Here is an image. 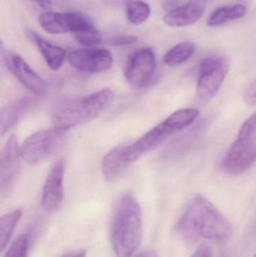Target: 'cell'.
I'll return each instance as SVG.
<instances>
[{
  "label": "cell",
  "mask_w": 256,
  "mask_h": 257,
  "mask_svg": "<svg viewBox=\"0 0 256 257\" xmlns=\"http://www.w3.org/2000/svg\"><path fill=\"white\" fill-rule=\"evenodd\" d=\"M136 257H159L155 250H147L140 253Z\"/></svg>",
  "instance_id": "obj_29"
},
{
  "label": "cell",
  "mask_w": 256,
  "mask_h": 257,
  "mask_svg": "<svg viewBox=\"0 0 256 257\" xmlns=\"http://www.w3.org/2000/svg\"><path fill=\"white\" fill-rule=\"evenodd\" d=\"M3 58L5 65L9 72L27 90L37 96L45 93L46 82L30 67L21 56L15 53L8 52L4 54Z\"/></svg>",
  "instance_id": "obj_10"
},
{
  "label": "cell",
  "mask_w": 256,
  "mask_h": 257,
  "mask_svg": "<svg viewBox=\"0 0 256 257\" xmlns=\"http://www.w3.org/2000/svg\"><path fill=\"white\" fill-rule=\"evenodd\" d=\"M177 229L182 239L189 244L201 239L225 242L233 234L229 220L201 195L189 202L177 222Z\"/></svg>",
  "instance_id": "obj_1"
},
{
  "label": "cell",
  "mask_w": 256,
  "mask_h": 257,
  "mask_svg": "<svg viewBox=\"0 0 256 257\" xmlns=\"http://www.w3.org/2000/svg\"><path fill=\"white\" fill-rule=\"evenodd\" d=\"M125 147L126 145L115 147L103 157L102 172L107 181H116L130 165L126 159Z\"/></svg>",
  "instance_id": "obj_14"
},
{
  "label": "cell",
  "mask_w": 256,
  "mask_h": 257,
  "mask_svg": "<svg viewBox=\"0 0 256 257\" xmlns=\"http://www.w3.org/2000/svg\"><path fill=\"white\" fill-rule=\"evenodd\" d=\"M28 36L37 46L44 60L51 69L59 70L63 66L66 57V51L63 48L53 45L35 32H29Z\"/></svg>",
  "instance_id": "obj_16"
},
{
  "label": "cell",
  "mask_w": 256,
  "mask_h": 257,
  "mask_svg": "<svg viewBox=\"0 0 256 257\" xmlns=\"http://www.w3.org/2000/svg\"><path fill=\"white\" fill-rule=\"evenodd\" d=\"M68 60L72 67L85 73L105 72L113 64V56L104 48H87L69 53Z\"/></svg>",
  "instance_id": "obj_9"
},
{
  "label": "cell",
  "mask_w": 256,
  "mask_h": 257,
  "mask_svg": "<svg viewBox=\"0 0 256 257\" xmlns=\"http://www.w3.org/2000/svg\"><path fill=\"white\" fill-rule=\"evenodd\" d=\"M65 163L63 160L56 162L48 172L42 190V207L45 211L53 212L58 209L64 197L63 180Z\"/></svg>",
  "instance_id": "obj_12"
},
{
  "label": "cell",
  "mask_w": 256,
  "mask_h": 257,
  "mask_svg": "<svg viewBox=\"0 0 256 257\" xmlns=\"http://www.w3.org/2000/svg\"><path fill=\"white\" fill-rule=\"evenodd\" d=\"M243 99L249 105H256V78L246 87L243 93Z\"/></svg>",
  "instance_id": "obj_25"
},
{
  "label": "cell",
  "mask_w": 256,
  "mask_h": 257,
  "mask_svg": "<svg viewBox=\"0 0 256 257\" xmlns=\"http://www.w3.org/2000/svg\"><path fill=\"white\" fill-rule=\"evenodd\" d=\"M34 105V99L30 97H24L5 107L2 110L0 117L2 136L13 128L31 110Z\"/></svg>",
  "instance_id": "obj_15"
},
{
  "label": "cell",
  "mask_w": 256,
  "mask_h": 257,
  "mask_svg": "<svg viewBox=\"0 0 256 257\" xmlns=\"http://www.w3.org/2000/svg\"><path fill=\"white\" fill-rule=\"evenodd\" d=\"M253 157H254V160H255V162H256V145H255V149H254Z\"/></svg>",
  "instance_id": "obj_31"
},
{
  "label": "cell",
  "mask_w": 256,
  "mask_h": 257,
  "mask_svg": "<svg viewBox=\"0 0 256 257\" xmlns=\"http://www.w3.org/2000/svg\"><path fill=\"white\" fill-rule=\"evenodd\" d=\"M228 69V60L222 56H210L200 62L196 87L200 100L207 102L214 97L222 87Z\"/></svg>",
  "instance_id": "obj_5"
},
{
  "label": "cell",
  "mask_w": 256,
  "mask_h": 257,
  "mask_svg": "<svg viewBox=\"0 0 256 257\" xmlns=\"http://www.w3.org/2000/svg\"><path fill=\"white\" fill-rule=\"evenodd\" d=\"M256 135V113L246 119L237 133V140L240 142H254Z\"/></svg>",
  "instance_id": "obj_22"
},
{
  "label": "cell",
  "mask_w": 256,
  "mask_h": 257,
  "mask_svg": "<svg viewBox=\"0 0 256 257\" xmlns=\"http://www.w3.org/2000/svg\"><path fill=\"white\" fill-rule=\"evenodd\" d=\"M247 9L243 5L223 6L216 9L209 18L207 25L209 27H218L233 20L240 19L246 15Z\"/></svg>",
  "instance_id": "obj_17"
},
{
  "label": "cell",
  "mask_w": 256,
  "mask_h": 257,
  "mask_svg": "<svg viewBox=\"0 0 256 257\" xmlns=\"http://www.w3.org/2000/svg\"><path fill=\"white\" fill-rule=\"evenodd\" d=\"M36 2L45 12H49L52 8V0H36Z\"/></svg>",
  "instance_id": "obj_28"
},
{
  "label": "cell",
  "mask_w": 256,
  "mask_h": 257,
  "mask_svg": "<svg viewBox=\"0 0 256 257\" xmlns=\"http://www.w3.org/2000/svg\"><path fill=\"white\" fill-rule=\"evenodd\" d=\"M28 250V237L26 235H22L12 243L4 257H27Z\"/></svg>",
  "instance_id": "obj_23"
},
{
  "label": "cell",
  "mask_w": 256,
  "mask_h": 257,
  "mask_svg": "<svg viewBox=\"0 0 256 257\" xmlns=\"http://www.w3.org/2000/svg\"><path fill=\"white\" fill-rule=\"evenodd\" d=\"M205 3L203 0H190L186 4L171 9L163 17V22L171 27L192 25L204 15Z\"/></svg>",
  "instance_id": "obj_13"
},
{
  "label": "cell",
  "mask_w": 256,
  "mask_h": 257,
  "mask_svg": "<svg viewBox=\"0 0 256 257\" xmlns=\"http://www.w3.org/2000/svg\"><path fill=\"white\" fill-rule=\"evenodd\" d=\"M21 147L15 135L8 139L0 156V193L8 194L12 190L21 170Z\"/></svg>",
  "instance_id": "obj_8"
},
{
  "label": "cell",
  "mask_w": 256,
  "mask_h": 257,
  "mask_svg": "<svg viewBox=\"0 0 256 257\" xmlns=\"http://www.w3.org/2000/svg\"><path fill=\"white\" fill-rule=\"evenodd\" d=\"M23 215L22 208H17L0 218V250L3 252L10 242L12 234Z\"/></svg>",
  "instance_id": "obj_19"
},
{
  "label": "cell",
  "mask_w": 256,
  "mask_h": 257,
  "mask_svg": "<svg viewBox=\"0 0 256 257\" xmlns=\"http://www.w3.org/2000/svg\"><path fill=\"white\" fill-rule=\"evenodd\" d=\"M89 20L81 14L74 12H45L39 15L41 27L46 33L53 35L75 33L89 22Z\"/></svg>",
  "instance_id": "obj_11"
},
{
  "label": "cell",
  "mask_w": 256,
  "mask_h": 257,
  "mask_svg": "<svg viewBox=\"0 0 256 257\" xmlns=\"http://www.w3.org/2000/svg\"><path fill=\"white\" fill-rule=\"evenodd\" d=\"M199 114L195 108L178 110L168 116L165 120L150 128L138 140L126 145V158L129 163L139 160L144 154L159 146L170 136L192 124Z\"/></svg>",
  "instance_id": "obj_4"
},
{
  "label": "cell",
  "mask_w": 256,
  "mask_h": 257,
  "mask_svg": "<svg viewBox=\"0 0 256 257\" xmlns=\"http://www.w3.org/2000/svg\"><path fill=\"white\" fill-rule=\"evenodd\" d=\"M255 257H256V254H255Z\"/></svg>",
  "instance_id": "obj_32"
},
{
  "label": "cell",
  "mask_w": 256,
  "mask_h": 257,
  "mask_svg": "<svg viewBox=\"0 0 256 257\" xmlns=\"http://www.w3.org/2000/svg\"><path fill=\"white\" fill-rule=\"evenodd\" d=\"M73 34L77 42L86 48H95L102 41V33L90 21Z\"/></svg>",
  "instance_id": "obj_21"
},
{
  "label": "cell",
  "mask_w": 256,
  "mask_h": 257,
  "mask_svg": "<svg viewBox=\"0 0 256 257\" xmlns=\"http://www.w3.org/2000/svg\"><path fill=\"white\" fill-rule=\"evenodd\" d=\"M111 242L116 257H131L143 238V217L136 198L126 193L116 201L111 217Z\"/></svg>",
  "instance_id": "obj_2"
},
{
  "label": "cell",
  "mask_w": 256,
  "mask_h": 257,
  "mask_svg": "<svg viewBox=\"0 0 256 257\" xmlns=\"http://www.w3.org/2000/svg\"><path fill=\"white\" fill-rule=\"evenodd\" d=\"M180 2H181V0H165V6L172 9L178 6L177 5H178ZM171 9H170V10H171Z\"/></svg>",
  "instance_id": "obj_30"
},
{
  "label": "cell",
  "mask_w": 256,
  "mask_h": 257,
  "mask_svg": "<svg viewBox=\"0 0 256 257\" xmlns=\"http://www.w3.org/2000/svg\"><path fill=\"white\" fill-rule=\"evenodd\" d=\"M156 69V57L153 50L143 48L131 54L124 66L125 78L136 87L148 85L153 79Z\"/></svg>",
  "instance_id": "obj_7"
},
{
  "label": "cell",
  "mask_w": 256,
  "mask_h": 257,
  "mask_svg": "<svg viewBox=\"0 0 256 257\" xmlns=\"http://www.w3.org/2000/svg\"><path fill=\"white\" fill-rule=\"evenodd\" d=\"M195 50L193 42L189 41L180 42L167 51L164 56V63L170 67L180 66L191 58Z\"/></svg>",
  "instance_id": "obj_18"
},
{
  "label": "cell",
  "mask_w": 256,
  "mask_h": 257,
  "mask_svg": "<svg viewBox=\"0 0 256 257\" xmlns=\"http://www.w3.org/2000/svg\"><path fill=\"white\" fill-rule=\"evenodd\" d=\"M138 41V38L132 35L125 36H117L112 37L108 41V43L112 46L123 47L132 45Z\"/></svg>",
  "instance_id": "obj_24"
},
{
  "label": "cell",
  "mask_w": 256,
  "mask_h": 257,
  "mask_svg": "<svg viewBox=\"0 0 256 257\" xmlns=\"http://www.w3.org/2000/svg\"><path fill=\"white\" fill-rule=\"evenodd\" d=\"M191 257H213V250L208 244L203 243L196 249Z\"/></svg>",
  "instance_id": "obj_26"
},
{
  "label": "cell",
  "mask_w": 256,
  "mask_h": 257,
  "mask_svg": "<svg viewBox=\"0 0 256 257\" xmlns=\"http://www.w3.org/2000/svg\"><path fill=\"white\" fill-rule=\"evenodd\" d=\"M114 93L104 88L91 94L66 99L56 105L52 113L54 127L66 132L98 117L114 99Z\"/></svg>",
  "instance_id": "obj_3"
},
{
  "label": "cell",
  "mask_w": 256,
  "mask_h": 257,
  "mask_svg": "<svg viewBox=\"0 0 256 257\" xmlns=\"http://www.w3.org/2000/svg\"><path fill=\"white\" fill-rule=\"evenodd\" d=\"M150 12L149 5L141 0H131L126 6V18L133 25H140L146 22Z\"/></svg>",
  "instance_id": "obj_20"
},
{
  "label": "cell",
  "mask_w": 256,
  "mask_h": 257,
  "mask_svg": "<svg viewBox=\"0 0 256 257\" xmlns=\"http://www.w3.org/2000/svg\"><path fill=\"white\" fill-rule=\"evenodd\" d=\"M86 256H87V250L84 249H79V250L69 252L61 257H86Z\"/></svg>",
  "instance_id": "obj_27"
},
{
  "label": "cell",
  "mask_w": 256,
  "mask_h": 257,
  "mask_svg": "<svg viewBox=\"0 0 256 257\" xmlns=\"http://www.w3.org/2000/svg\"><path fill=\"white\" fill-rule=\"evenodd\" d=\"M65 133L54 127L40 130L29 136L20 148L22 160L29 164H37L46 160L61 146Z\"/></svg>",
  "instance_id": "obj_6"
}]
</instances>
